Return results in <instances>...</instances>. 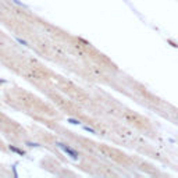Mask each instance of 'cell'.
Returning <instances> with one entry per match:
<instances>
[{
	"mask_svg": "<svg viewBox=\"0 0 178 178\" xmlns=\"http://www.w3.org/2000/svg\"><path fill=\"white\" fill-rule=\"evenodd\" d=\"M56 145H57V146L60 147V149H61V150H63V152L65 153L67 156H70L71 159L78 160V157H79V153L76 152V150H74L72 147H70L68 145H65V143H61V142H57Z\"/></svg>",
	"mask_w": 178,
	"mask_h": 178,
	"instance_id": "1",
	"label": "cell"
},
{
	"mask_svg": "<svg viewBox=\"0 0 178 178\" xmlns=\"http://www.w3.org/2000/svg\"><path fill=\"white\" fill-rule=\"evenodd\" d=\"M10 150H13L14 153H18V154H21V156H24L25 153H24V150H21V149H18V147L13 146V145H10Z\"/></svg>",
	"mask_w": 178,
	"mask_h": 178,
	"instance_id": "2",
	"label": "cell"
},
{
	"mask_svg": "<svg viewBox=\"0 0 178 178\" xmlns=\"http://www.w3.org/2000/svg\"><path fill=\"white\" fill-rule=\"evenodd\" d=\"M177 121H178V114H177Z\"/></svg>",
	"mask_w": 178,
	"mask_h": 178,
	"instance_id": "6",
	"label": "cell"
},
{
	"mask_svg": "<svg viewBox=\"0 0 178 178\" xmlns=\"http://www.w3.org/2000/svg\"><path fill=\"white\" fill-rule=\"evenodd\" d=\"M15 40H17L18 43H21V44H22V46H28V43H26L25 40H22V39H21V38H17V36H15Z\"/></svg>",
	"mask_w": 178,
	"mask_h": 178,
	"instance_id": "3",
	"label": "cell"
},
{
	"mask_svg": "<svg viewBox=\"0 0 178 178\" xmlns=\"http://www.w3.org/2000/svg\"><path fill=\"white\" fill-rule=\"evenodd\" d=\"M68 121H70L71 124H74V125H79V124H81V121L79 120H74V118H70Z\"/></svg>",
	"mask_w": 178,
	"mask_h": 178,
	"instance_id": "4",
	"label": "cell"
},
{
	"mask_svg": "<svg viewBox=\"0 0 178 178\" xmlns=\"http://www.w3.org/2000/svg\"><path fill=\"white\" fill-rule=\"evenodd\" d=\"M83 128H85V131H89V132H92V134H96L95 129H92L90 127H83Z\"/></svg>",
	"mask_w": 178,
	"mask_h": 178,
	"instance_id": "5",
	"label": "cell"
}]
</instances>
